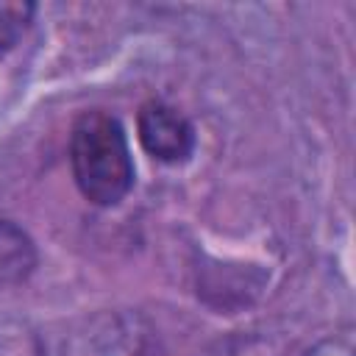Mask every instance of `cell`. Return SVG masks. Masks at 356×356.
Wrapping results in <instances>:
<instances>
[{
	"label": "cell",
	"mask_w": 356,
	"mask_h": 356,
	"mask_svg": "<svg viewBox=\"0 0 356 356\" xmlns=\"http://www.w3.org/2000/svg\"><path fill=\"white\" fill-rule=\"evenodd\" d=\"M136 136L142 150L161 164H184L192 159L197 134L192 120L164 100H145L136 111Z\"/></svg>",
	"instance_id": "7a4b0ae2"
},
{
	"label": "cell",
	"mask_w": 356,
	"mask_h": 356,
	"mask_svg": "<svg viewBox=\"0 0 356 356\" xmlns=\"http://www.w3.org/2000/svg\"><path fill=\"white\" fill-rule=\"evenodd\" d=\"M33 11H36L33 3H0V53L17 44Z\"/></svg>",
	"instance_id": "277c9868"
},
{
	"label": "cell",
	"mask_w": 356,
	"mask_h": 356,
	"mask_svg": "<svg viewBox=\"0 0 356 356\" xmlns=\"http://www.w3.org/2000/svg\"><path fill=\"white\" fill-rule=\"evenodd\" d=\"M39 253L33 239L14 220H0V289L19 286L36 270Z\"/></svg>",
	"instance_id": "3957f363"
},
{
	"label": "cell",
	"mask_w": 356,
	"mask_h": 356,
	"mask_svg": "<svg viewBox=\"0 0 356 356\" xmlns=\"http://www.w3.org/2000/svg\"><path fill=\"white\" fill-rule=\"evenodd\" d=\"M67 159L81 197L92 206H120L136 184L128 134L106 108H86L72 120Z\"/></svg>",
	"instance_id": "6da1fadb"
}]
</instances>
